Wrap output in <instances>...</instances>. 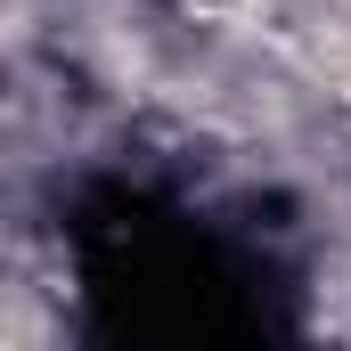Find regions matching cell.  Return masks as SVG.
I'll use <instances>...</instances> for the list:
<instances>
[{
    "label": "cell",
    "mask_w": 351,
    "mask_h": 351,
    "mask_svg": "<svg viewBox=\"0 0 351 351\" xmlns=\"http://www.w3.org/2000/svg\"><path fill=\"white\" fill-rule=\"evenodd\" d=\"M196 8H204V16H254L262 0H196Z\"/></svg>",
    "instance_id": "6da1fadb"
}]
</instances>
